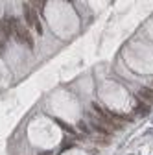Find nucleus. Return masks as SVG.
I'll return each instance as SVG.
<instances>
[{
  "mask_svg": "<svg viewBox=\"0 0 153 155\" xmlns=\"http://www.w3.org/2000/svg\"><path fill=\"white\" fill-rule=\"evenodd\" d=\"M22 9H24V19H26V24H28L30 28H35V31H37V33H42V26H41L39 19H37L35 9L31 7V2H24Z\"/></svg>",
  "mask_w": 153,
  "mask_h": 155,
  "instance_id": "nucleus-1",
  "label": "nucleus"
},
{
  "mask_svg": "<svg viewBox=\"0 0 153 155\" xmlns=\"http://www.w3.org/2000/svg\"><path fill=\"white\" fill-rule=\"evenodd\" d=\"M91 126L96 129V131H100L102 135H105V137H111V129H109L103 122L98 118V116H91Z\"/></svg>",
  "mask_w": 153,
  "mask_h": 155,
  "instance_id": "nucleus-2",
  "label": "nucleus"
},
{
  "mask_svg": "<svg viewBox=\"0 0 153 155\" xmlns=\"http://www.w3.org/2000/svg\"><path fill=\"white\" fill-rule=\"evenodd\" d=\"M138 98L142 100V102H146L148 105H153V91L149 87H142L138 91Z\"/></svg>",
  "mask_w": 153,
  "mask_h": 155,
  "instance_id": "nucleus-3",
  "label": "nucleus"
},
{
  "mask_svg": "<svg viewBox=\"0 0 153 155\" xmlns=\"http://www.w3.org/2000/svg\"><path fill=\"white\" fill-rule=\"evenodd\" d=\"M9 37H11V31H9V28L6 24V19H0V41L6 42Z\"/></svg>",
  "mask_w": 153,
  "mask_h": 155,
  "instance_id": "nucleus-4",
  "label": "nucleus"
},
{
  "mask_svg": "<svg viewBox=\"0 0 153 155\" xmlns=\"http://www.w3.org/2000/svg\"><path fill=\"white\" fill-rule=\"evenodd\" d=\"M135 111H137V113H140V115H146L148 113V104L146 102H142V100L138 98V102H137V107H135Z\"/></svg>",
  "mask_w": 153,
  "mask_h": 155,
  "instance_id": "nucleus-5",
  "label": "nucleus"
},
{
  "mask_svg": "<svg viewBox=\"0 0 153 155\" xmlns=\"http://www.w3.org/2000/svg\"><path fill=\"white\" fill-rule=\"evenodd\" d=\"M56 122H57V124H59V126H61V127H63L65 131H68V133H74V129H72L70 126H67V124H65V122H61V120H56Z\"/></svg>",
  "mask_w": 153,
  "mask_h": 155,
  "instance_id": "nucleus-6",
  "label": "nucleus"
},
{
  "mask_svg": "<svg viewBox=\"0 0 153 155\" xmlns=\"http://www.w3.org/2000/svg\"><path fill=\"white\" fill-rule=\"evenodd\" d=\"M79 127H81V129H83V131H85V133H89V127H87V126H85V124H83V122H81V124H79Z\"/></svg>",
  "mask_w": 153,
  "mask_h": 155,
  "instance_id": "nucleus-7",
  "label": "nucleus"
},
{
  "mask_svg": "<svg viewBox=\"0 0 153 155\" xmlns=\"http://www.w3.org/2000/svg\"><path fill=\"white\" fill-rule=\"evenodd\" d=\"M149 89H151V91H153V83H151V85H149Z\"/></svg>",
  "mask_w": 153,
  "mask_h": 155,
  "instance_id": "nucleus-8",
  "label": "nucleus"
}]
</instances>
